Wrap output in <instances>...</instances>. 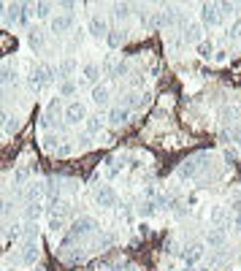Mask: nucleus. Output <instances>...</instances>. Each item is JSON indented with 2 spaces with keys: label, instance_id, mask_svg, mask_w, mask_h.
Instances as JSON below:
<instances>
[{
  "label": "nucleus",
  "instance_id": "obj_44",
  "mask_svg": "<svg viewBox=\"0 0 241 271\" xmlns=\"http://www.w3.org/2000/svg\"><path fill=\"white\" fill-rule=\"evenodd\" d=\"M200 271H211V268H200Z\"/></svg>",
  "mask_w": 241,
  "mask_h": 271
},
{
  "label": "nucleus",
  "instance_id": "obj_27",
  "mask_svg": "<svg viewBox=\"0 0 241 271\" xmlns=\"http://www.w3.org/2000/svg\"><path fill=\"white\" fill-rule=\"evenodd\" d=\"M138 214H141V217H152V214H157V203H155V201H144L141 206H138Z\"/></svg>",
  "mask_w": 241,
  "mask_h": 271
},
{
  "label": "nucleus",
  "instance_id": "obj_25",
  "mask_svg": "<svg viewBox=\"0 0 241 271\" xmlns=\"http://www.w3.org/2000/svg\"><path fill=\"white\" fill-rule=\"evenodd\" d=\"M130 9H133L130 3H114V17H117V19H128Z\"/></svg>",
  "mask_w": 241,
  "mask_h": 271
},
{
  "label": "nucleus",
  "instance_id": "obj_40",
  "mask_svg": "<svg viewBox=\"0 0 241 271\" xmlns=\"http://www.w3.org/2000/svg\"><path fill=\"white\" fill-rule=\"evenodd\" d=\"M230 209H233V211H238V214H241V198H233V201H230Z\"/></svg>",
  "mask_w": 241,
  "mask_h": 271
},
{
  "label": "nucleus",
  "instance_id": "obj_20",
  "mask_svg": "<svg viewBox=\"0 0 241 271\" xmlns=\"http://www.w3.org/2000/svg\"><path fill=\"white\" fill-rule=\"evenodd\" d=\"M87 133H92V136H95V133H100V130H103V117H87Z\"/></svg>",
  "mask_w": 241,
  "mask_h": 271
},
{
  "label": "nucleus",
  "instance_id": "obj_29",
  "mask_svg": "<svg viewBox=\"0 0 241 271\" xmlns=\"http://www.w3.org/2000/svg\"><path fill=\"white\" fill-rule=\"evenodd\" d=\"M41 195H44V187H41V184H36V182H33L30 187H28V195H25V198H28V201H38Z\"/></svg>",
  "mask_w": 241,
  "mask_h": 271
},
{
  "label": "nucleus",
  "instance_id": "obj_16",
  "mask_svg": "<svg viewBox=\"0 0 241 271\" xmlns=\"http://www.w3.org/2000/svg\"><path fill=\"white\" fill-rule=\"evenodd\" d=\"M28 44H30V49H44V44H46L44 30L41 28H30L28 30Z\"/></svg>",
  "mask_w": 241,
  "mask_h": 271
},
{
  "label": "nucleus",
  "instance_id": "obj_19",
  "mask_svg": "<svg viewBox=\"0 0 241 271\" xmlns=\"http://www.w3.org/2000/svg\"><path fill=\"white\" fill-rule=\"evenodd\" d=\"M141 103H144V98L138 95V92H128V95L122 98V109H128V111L136 109V106H141Z\"/></svg>",
  "mask_w": 241,
  "mask_h": 271
},
{
  "label": "nucleus",
  "instance_id": "obj_10",
  "mask_svg": "<svg viewBox=\"0 0 241 271\" xmlns=\"http://www.w3.org/2000/svg\"><path fill=\"white\" fill-rule=\"evenodd\" d=\"M225 241H227V233H225V228H209V233H206V247H211V249H219V247H225Z\"/></svg>",
  "mask_w": 241,
  "mask_h": 271
},
{
  "label": "nucleus",
  "instance_id": "obj_31",
  "mask_svg": "<svg viewBox=\"0 0 241 271\" xmlns=\"http://www.w3.org/2000/svg\"><path fill=\"white\" fill-rule=\"evenodd\" d=\"M225 211H227L225 206H214V209H211V214H209V220L214 222V225H217V222H222V220H225Z\"/></svg>",
  "mask_w": 241,
  "mask_h": 271
},
{
  "label": "nucleus",
  "instance_id": "obj_4",
  "mask_svg": "<svg viewBox=\"0 0 241 271\" xmlns=\"http://www.w3.org/2000/svg\"><path fill=\"white\" fill-rule=\"evenodd\" d=\"M203 160H206V155H198V157H192V160H184L182 166L176 168V176L179 179H192V176L200 171V166H203Z\"/></svg>",
  "mask_w": 241,
  "mask_h": 271
},
{
  "label": "nucleus",
  "instance_id": "obj_26",
  "mask_svg": "<svg viewBox=\"0 0 241 271\" xmlns=\"http://www.w3.org/2000/svg\"><path fill=\"white\" fill-rule=\"evenodd\" d=\"M125 74H128V63H114L109 68V76L111 79H122Z\"/></svg>",
  "mask_w": 241,
  "mask_h": 271
},
{
  "label": "nucleus",
  "instance_id": "obj_7",
  "mask_svg": "<svg viewBox=\"0 0 241 271\" xmlns=\"http://www.w3.org/2000/svg\"><path fill=\"white\" fill-rule=\"evenodd\" d=\"M200 19H203V25H209V28L219 25V19H222V14H219V3H203L200 6Z\"/></svg>",
  "mask_w": 241,
  "mask_h": 271
},
{
  "label": "nucleus",
  "instance_id": "obj_32",
  "mask_svg": "<svg viewBox=\"0 0 241 271\" xmlns=\"http://www.w3.org/2000/svg\"><path fill=\"white\" fill-rule=\"evenodd\" d=\"M227 38H230V41H238V38H241V19H236V22L230 25V30H227Z\"/></svg>",
  "mask_w": 241,
  "mask_h": 271
},
{
  "label": "nucleus",
  "instance_id": "obj_17",
  "mask_svg": "<svg viewBox=\"0 0 241 271\" xmlns=\"http://www.w3.org/2000/svg\"><path fill=\"white\" fill-rule=\"evenodd\" d=\"M38 257V239H30L25 241V252H22V260L25 263H33Z\"/></svg>",
  "mask_w": 241,
  "mask_h": 271
},
{
  "label": "nucleus",
  "instance_id": "obj_39",
  "mask_svg": "<svg viewBox=\"0 0 241 271\" xmlns=\"http://www.w3.org/2000/svg\"><path fill=\"white\" fill-rule=\"evenodd\" d=\"M9 206H11V203H9V201H6V198H0V217H3V214H6V211H9Z\"/></svg>",
  "mask_w": 241,
  "mask_h": 271
},
{
  "label": "nucleus",
  "instance_id": "obj_3",
  "mask_svg": "<svg viewBox=\"0 0 241 271\" xmlns=\"http://www.w3.org/2000/svg\"><path fill=\"white\" fill-rule=\"evenodd\" d=\"M98 228V222H95V217H79V220H73V225H71V230H68V236L73 241L76 239H82V236H87V233H92V230Z\"/></svg>",
  "mask_w": 241,
  "mask_h": 271
},
{
  "label": "nucleus",
  "instance_id": "obj_36",
  "mask_svg": "<svg viewBox=\"0 0 241 271\" xmlns=\"http://www.w3.org/2000/svg\"><path fill=\"white\" fill-rule=\"evenodd\" d=\"M141 84H144V74L136 71V74H133V87H141Z\"/></svg>",
  "mask_w": 241,
  "mask_h": 271
},
{
  "label": "nucleus",
  "instance_id": "obj_43",
  "mask_svg": "<svg viewBox=\"0 0 241 271\" xmlns=\"http://www.w3.org/2000/svg\"><path fill=\"white\" fill-rule=\"evenodd\" d=\"M182 271H192V266H184V268H182Z\"/></svg>",
  "mask_w": 241,
  "mask_h": 271
},
{
  "label": "nucleus",
  "instance_id": "obj_41",
  "mask_svg": "<svg viewBox=\"0 0 241 271\" xmlns=\"http://www.w3.org/2000/svg\"><path fill=\"white\" fill-rule=\"evenodd\" d=\"M3 95H6V79L0 76V101H3Z\"/></svg>",
  "mask_w": 241,
  "mask_h": 271
},
{
  "label": "nucleus",
  "instance_id": "obj_2",
  "mask_svg": "<svg viewBox=\"0 0 241 271\" xmlns=\"http://www.w3.org/2000/svg\"><path fill=\"white\" fill-rule=\"evenodd\" d=\"M30 17H33L30 3H9V9H6V22L9 25H28Z\"/></svg>",
  "mask_w": 241,
  "mask_h": 271
},
{
  "label": "nucleus",
  "instance_id": "obj_5",
  "mask_svg": "<svg viewBox=\"0 0 241 271\" xmlns=\"http://www.w3.org/2000/svg\"><path fill=\"white\" fill-rule=\"evenodd\" d=\"M87 120V106L79 103V101H71L68 106H65V122L68 125H79Z\"/></svg>",
  "mask_w": 241,
  "mask_h": 271
},
{
  "label": "nucleus",
  "instance_id": "obj_14",
  "mask_svg": "<svg viewBox=\"0 0 241 271\" xmlns=\"http://www.w3.org/2000/svg\"><path fill=\"white\" fill-rule=\"evenodd\" d=\"M76 68H79V63L73 60V57H68V60H63L55 71H57V76L65 82V79H71V74H76Z\"/></svg>",
  "mask_w": 241,
  "mask_h": 271
},
{
  "label": "nucleus",
  "instance_id": "obj_1",
  "mask_svg": "<svg viewBox=\"0 0 241 271\" xmlns=\"http://www.w3.org/2000/svg\"><path fill=\"white\" fill-rule=\"evenodd\" d=\"M55 76H57V71L52 68L49 63H41V65H36V68H33V74H30V87L33 90L49 87V84L55 82Z\"/></svg>",
  "mask_w": 241,
  "mask_h": 271
},
{
  "label": "nucleus",
  "instance_id": "obj_30",
  "mask_svg": "<svg viewBox=\"0 0 241 271\" xmlns=\"http://www.w3.org/2000/svg\"><path fill=\"white\" fill-rule=\"evenodd\" d=\"M63 228H65V217L52 214V220H49V230H52V233H57V230H63Z\"/></svg>",
  "mask_w": 241,
  "mask_h": 271
},
{
  "label": "nucleus",
  "instance_id": "obj_21",
  "mask_svg": "<svg viewBox=\"0 0 241 271\" xmlns=\"http://www.w3.org/2000/svg\"><path fill=\"white\" fill-rule=\"evenodd\" d=\"M106 41H109L111 49H117V46H122L125 41V30H109V36H106Z\"/></svg>",
  "mask_w": 241,
  "mask_h": 271
},
{
  "label": "nucleus",
  "instance_id": "obj_18",
  "mask_svg": "<svg viewBox=\"0 0 241 271\" xmlns=\"http://www.w3.org/2000/svg\"><path fill=\"white\" fill-rule=\"evenodd\" d=\"M44 206L38 201H28V209H25V217H28V222H38V217H41Z\"/></svg>",
  "mask_w": 241,
  "mask_h": 271
},
{
  "label": "nucleus",
  "instance_id": "obj_37",
  "mask_svg": "<svg viewBox=\"0 0 241 271\" xmlns=\"http://www.w3.org/2000/svg\"><path fill=\"white\" fill-rule=\"evenodd\" d=\"M17 130V117H9V122H6V133H14Z\"/></svg>",
  "mask_w": 241,
  "mask_h": 271
},
{
  "label": "nucleus",
  "instance_id": "obj_8",
  "mask_svg": "<svg viewBox=\"0 0 241 271\" xmlns=\"http://www.w3.org/2000/svg\"><path fill=\"white\" fill-rule=\"evenodd\" d=\"M87 30H90L92 38H106L109 36V19L106 17H92L90 25H87Z\"/></svg>",
  "mask_w": 241,
  "mask_h": 271
},
{
  "label": "nucleus",
  "instance_id": "obj_23",
  "mask_svg": "<svg viewBox=\"0 0 241 271\" xmlns=\"http://www.w3.org/2000/svg\"><path fill=\"white\" fill-rule=\"evenodd\" d=\"M52 9H55L52 3H33V14H36L38 19H46L52 14Z\"/></svg>",
  "mask_w": 241,
  "mask_h": 271
},
{
  "label": "nucleus",
  "instance_id": "obj_38",
  "mask_svg": "<svg viewBox=\"0 0 241 271\" xmlns=\"http://www.w3.org/2000/svg\"><path fill=\"white\" fill-rule=\"evenodd\" d=\"M9 117H11V114H9V111H6V109H3V106H0V128H6V122H9Z\"/></svg>",
  "mask_w": 241,
  "mask_h": 271
},
{
  "label": "nucleus",
  "instance_id": "obj_33",
  "mask_svg": "<svg viewBox=\"0 0 241 271\" xmlns=\"http://www.w3.org/2000/svg\"><path fill=\"white\" fill-rule=\"evenodd\" d=\"M198 52H200V57H211V55H214V44H211V41H209V44L200 41V44H198Z\"/></svg>",
  "mask_w": 241,
  "mask_h": 271
},
{
  "label": "nucleus",
  "instance_id": "obj_42",
  "mask_svg": "<svg viewBox=\"0 0 241 271\" xmlns=\"http://www.w3.org/2000/svg\"><path fill=\"white\" fill-rule=\"evenodd\" d=\"M233 228H236V230H241V214H236V222H233Z\"/></svg>",
  "mask_w": 241,
  "mask_h": 271
},
{
  "label": "nucleus",
  "instance_id": "obj_28",
  "mask_svg": "<svg viewBox=\"0 0 241 271\" xmlns=\"http://www.w3.org/2000/svg\"><path fill=\"white\" fill-rule=\"evenodd\" d=\"M28 179H30V168H17L14 171V184H17V187H22Z\"/></svg>",
  "mask_w": 241,
  "mask_h": 271
},
{
  "label": "nucleus",
  "instance_id": "obj_11",
  "mask_svg": "<svg viewBox=\"0 0 241 271\" xmlns=\"http://www.w3.org/2000/svg\"><path fill=\"white\" fill-rule=\"evenodd\" d=\"M49 28H52V33H68L73 28V14H57V17H52Z\"/></svg>",
  "mask_w": 241,
  "mask_h": 271
},
{
  "label": "nucleus",
  "instance_id": "obj_9",
  "mask_svg": "<svg viewBox=\"0 0 241 271\" xmlns=\"http://www.w3.org/2000/svg\"><path fill=\"white\" fill-rule=\"evenodd\" d=\"M203 252H206V244H190V247L182 252V260H184V266H195V263L203 257Z\"/></svg>",
  "mask_w": 241,
  "mask_h": 271
},
{
  "label": "nucleus",
  "instance_id": "obj_12",
  "mask_svg": "<svg viewBox=\"0 0 241 271\" xmlns=\"http://www.w3.org/2000/svg\"><path fill=\"white\" fill-rule=\"evenodd\" d=\"M182 41L184 44H200V25L187 22L184 28H182Z\"/></svg>",
  "mask_w": 241,
  "mask_h": 271
},
{
  "label": "nucleus",
  "instance_id": "obj_22",
  "mask_svg": "<svg viewBox=\"0 0 241 271\" xmlns=\"http://www.w3.org/2000/svg\"><path fill=\"white\" fill-rule=\"evenodd\" d=\"M76 82L73 79H65L63 84H60V98H71V95H76Z\"/></svg>",
  "mask_w": 241,
  "mask_h": 271
},
{
  "label": "nucleus",
  "instance_id": "obj_13",
  "mask_svg": "<svg viewBox=\"0 0 241 271\" xmlns=\"http://www.w3.org/2000/svg\"><path fill=\"white\" fill-rule=\"evenodd\" d=\"M128 117H130V111L128 109H122V106H117V109H111L109 111V117H106V120H109L114 128H122L125 122H128Z\"/></svg>",
  "mask_w": 241,
  "mask_h": 271
},
{
  "label": "nucleus",
  "instance_id": "obj_6",
  "mask_svg": "<svg viewBox=\"0 0 241 271\" xmlns=\"http://www.w3.org/2000/svg\"><path fill=\"white\" fill-rule=\"evenodd\" d=\"M95 203L103 209H111L114 203H117V190L111 187V184H103V187L95 190Z\"/></svg>",
  "mask_w": 241,
  "mask_h": 271
},
{
  "label": "nucleus",
  "instance_id": "obj_34",
  "mask_svg": "<svg viewBox=\"0 0 241 271\" xmlns=\"http://www.w3.org/2000/svg\"><path fill=\"white\" fill-rule=\"evenodd\" d=\"M236 9H241V3H219V14H233Z\"/></svg>",
  "mask_w": 241,
  "mask_h": 271
},
{
  "label": "nucleus",
  "instance_id": "obj_24",
  "mask_svg": "<svg viewBox=\"0 0 241 271\" xmlns=\"http://www.w3.org/2000/svg\"><path fill=\"white\" fill-rule=\"evenodd\" d=\"M98 76H100V65L98 63H87L84 65V79L87 82H98Z\"/></svg>",
  "mask_w": 241,
  "mask_h": 271
},
{
  "label": "nucleus",
  "instance_id": "obj_35",
  "mask_svg": "<svg viewBox=\"0 0 241 271\" xmlns=\"http://www.w3.org/2000/svg\"><path fill=\"white\" fill-rule=\"evenodd\" d=\"M225 138H230V141H238L241 144V128H233L230 133H225Z\"/></svg>",
  "mask_w": 241,
  "mask_h": 271
},
{
  "label": "nucleus",
  "instance_id": "obj_15",
  "mask_svg": "<svg viewBox=\"0 0 241 271\" xmlns=\"http://www.w3.org/2000/svg\"><path fill=\"white\" fill-rule=\"evenodd\" d=\"M92 103L109 106V84H95V87H92Z\"/></svg>",
  "mask_w": 241,
  "mask_h": 271
}]
</instances>
